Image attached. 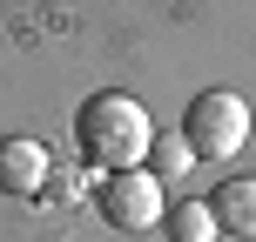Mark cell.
<instances>
[{
  "label": "cell",
  "instance_id": "6da1fadb",
  "mask_svg": "<svg viewBox=\"0 0 256 242\" xmlns=\"http://www.w3.org/2000/svg\"><path fill=\"white\" fill-rule=\"evenodd\" d=\"M74 148L88 155L102 175H128V168H142V162H148V148H155L148 108H142L135 94H122V88L88 94L81 115H74Z\"/></svg>",
  "mask_w": 256,
  "mask_h": 242
},
{
  "label": "cell",
  "instance_id": "7a4b0ae2",
  "mask_svg": "<svg viewBox=\"0 0 256 242\" xmlns=\"http://www.w3.org/2000/svg\"><path fill=\"white\" fill-rule=\"evenodd\" d=\"M182 141L196 148V162H230V155L250 141V101H243L236 88L196 94L189 115H182Z\"/></svg>",
  "mask_w": 256,
  "mask_h": 242
},
{
  "label": "cell",
  "instance_id": "3957f363",
  "mask_svg": "<svg viewBox=\"0 0 256 242\" xmlns=\"http://www.w3.org/2000/svg\"><path fill=\"white\" fill-rule=\"evenodd\" d=\"M102 216L115 222V229H162L168 216V189L148 175V168H128V175H108L102 182Z\"/></svg>",
  "mask_w": 256,
  "mask_h": 242
},
{
  "label": "cell",
  "instance_id": "277c9868",
  "mask_svg": "<svg viewBox=\"0 0 256 242\" xmlns=\"http://www.w3.org/2000/svg\"><path fill=\"white\" fill-rule=\"evenodd\" d=\"M0 189L7 195H40L48 189V148L34 135H7L0 141Z\"/></svg>",
  "mask_w": 256,
  "mask_h": 242
},
{
  "label": "cell",
  "instance_id": "5b68a950",
  "mask_svg": "<svg viewBox=\"0 0 256 242\" xmlns=\"http://www.w3.org/2000/svg\"><path fill=\"white\" fill-rule=\"evenodd\" d=\"M209 209H216V222H222V229L256 236V175H230V182L216 189V202H209Z\"/></svg>",
  "mask_w": 256,
  "mask_h": 242
},
{
  "label": "cell",
  "instance_id": "8992f818",
  "mask_svg": "<svg viewBox=\"0 0 256 242\" xmlns=\"http://www.w3.org/2000/svg\"><path fill=\"white\" fill-rule=\"evenodd\" d=\"M162 229H168V242H216L222 222H216V209H209V202H182V209H168V216H162Z\"/></svg>",
  "mask_w": 256,
  "mask_h": 242
},
{
  "label": "cell",
  "instance_id": "52a82bcc",
  "mask_svg": "<svg viewBox=\"0 0 256 242\" xmlns=\"http://www.w3.org/2000/svg\"><path fill=\"white\" fill-rule=\"evenodd\" d=\"M189 168H196V148H189V141H182V135H155V148H148V175L162 182V189H168V182H182Z\"/></svg>",
  "mask_w": 256,
  "mask_h": 242
}]
</instances>
